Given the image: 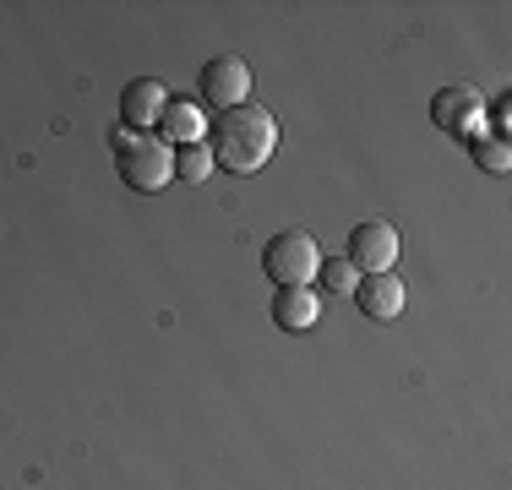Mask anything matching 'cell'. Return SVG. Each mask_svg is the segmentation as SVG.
<instances>
[{"instance_id":"obj_12","label":"cell","mask_w":512,"mask_h":490,"mask_svg":"<svg viewBox=\"0 0 512 490\" xmlns=\"http://www.w3.org/2000/svg\"><path fill=\"white\" fill-rule=\"evenodd\" d=\"M316 278H322V284L333 289V294H349V289L360 284V273H355V262H349V256H322Z\"/></svg>"},{"instance_id":"obj_2","label":"cell","mask_w":512,"mask_h":490,"mask_svg":"<svg viewBox=\"0 0 512 490\" xmlns=\"http://www.w3.org/2000/svg\"><path fill=\"white\" fill-rule=\"evenodd\" d=\"M115 169L131 191H164L175 180V147L148 131H115Z\"/></svg>"},{"instance_id":"obj_6","label":"cell","mask_w":512,"mask_h":490,"mask_svg":"<svg viewBox=\"0 0 512 490\" xmlns=\"http://www.w3.org/2000/svg\"><path fill=\"white\" fill-rule=\"evenodd\" d=\"M349 262H355V273H393L398 262V229L382 224V218H365V224L349 235Z\"/></svg>"},{"instance_id":"obj_9","label":"cell","mask_w":512,"mask_h":490,"mask_svg":"<svg viewBox=\"0 0 512 490\" xmlns=\"http://www.w3.org/2000/svg\"><path fill=\"white\" fill-rule=\"evenodd\" d=\"M316 316H322V300H316L311 289H278L273 294V322L284 327V333H311Z\"/></svg>"},{"instance_id":"obj_13","label":"cell","mask_w":512,"mask_h":490,"mask_svg":"<svg viewBox=\"0 0 512 490\" xmlns=\"http://www.w3.org/2000/svg\"><path fill=\"white\" fill-rule=\"evenodd\" d=\"M474 164L491 169V175H507V169H512V147H507V137H480V142H474Z\"/></svg>"},{"instance_id":"obj_3","label":"cell","mask_w":512,"mask_h":490,"mask_svg":"<svg viewBox=\"0 0 512 490\" xmlns=\"http://www.w3.org/2000/svg\"><path fill=\"white\" fill-rule=\"evenodd\" d=\"M316 267H322V251L306 229H278L273 240L262 245V273L273 278L278 289H311Z\"/></svg>"},{"instance_id":"obj_7","label":"cell","mask_w":512,"mask_h":490,"mask_svg":"<svg viewBox=\"0 0 512 490\" xmlns=\"http://www.w3.org/2000/svg\"><path fill=\"white\" fill-rule=\"evenodd\" d=\"M355 300H360V311L371 316V322H393V316H404V278L398 273H365L360 284H355Z\"/></svg>"},{"instance_id":"obj_8","label":"cell","mask_w":512,"mask_h":490,"mask_svg":"<svg viewBox=\"0 0 512 490\" xmlns=\"http://www.w3.org/2000/svg\"><path fill=\"white\" fill-rule=\"evenodd\" d=\"M164 104H169L164 82H153V77H137V82H126V93H120V120H126V131L158 126V115H164Z\"/></svg>"},{"instance_id":"obj_5","label":"cell","mask_w":512,"mask_h":490,"mask_svg":"<svg viewBox=\"0 0 512 490\" xmlns=\"http://www.w3.org/2000/svg\"><path fill=\"white\" fill-rule=\"evenodd\" d=\"M197 88H202V98H207L213 109H240V104L251 98V66H246L240 55H213V60L202 66V82H197Z\"/></svg>"},{"instance_id":"obj_1","label":"cell","mask_w":512,"mask_h":490,"mask_svg":"<svg viewBox=\"0 0 512 490\" xmlns=\"http://www.w3.org/2000/svg\"><path fill=\"white\" fill-rule=\"evenodd\" d=\"M207 147H213V164H224L229 175H256L278 147V120L267 115L262 104L224 109V115H218V137Z\"/></svg>"},{"instance_id":"obj_10","label":"cell","mask_w":512,"mask_h":490,"mask_svg":"<svg viewBox=\"0 0 512 490\" xmlns=\"http://www.w3.org/2000/svg\"><path fill=\"white\" fill-rule=\"evenodd\" d=\"M158 131H164L158 142H180V147H191V142H202L207 115H202L197 104H191V98H169L164 115H158Z\"/></svg>"},{"instance_id":"obj_4","label":"cell","mask_w":512,"mask_h":490,"mask_svg":"<svg viewBox=\"0 0 512 490\" xmlns=\"http://www.w3.org/2000/svg\"><path fill=\"white\" fill-rule=\"evenodd\" d=\"M431 120L442 131H453V137H485V93L453 82V88L431 98Z\"/></svg>"},{"instance_id":"obj_11","label":"cell","mask_w":512,"mask_h":490,"mask_svg":"<svg viewBox=\"0 0 512 490\" xmlns=\"http://www.w3.org/2000/svg\"><path fill=\"white\" fill-rule=\"evenodd\" d=\"M213 169H218V164H213V147H207V142L175 147V180H186V186H202Z\"/></svg>"}]
</instances>
